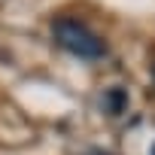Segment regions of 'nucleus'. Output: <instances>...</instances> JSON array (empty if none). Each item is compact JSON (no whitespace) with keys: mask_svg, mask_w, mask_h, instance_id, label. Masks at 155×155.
I'll use <instances>...</instances> for the list:
<instances>
[{"mask_svg":"<svg viewBox=\"0 0 155 155\" xmlns=\"http://www.w3.org/2000/svg\"><path fill=\"white\" fill-rule=\"evenodd\" d=\"M52 40H55L64 52L82 58V61H101V58L110 55L107 40H104L97 31H91L85 21L73 18V15H58V18L52 21Z\"/></svg>","mask_w":155,"mask_h":155,"instance_id":"1","label":"nucleus"},{"mask_svg":"<svg viewBox=\"0 0 155 155\" xmlns=\"http://www.w3.org/2000/svg\"><path fill=\"white\" fill-rule=\"evenodd\" d=\"M128 104H131V97H128V88H125V85H110V88L101 94V110H104L110 119L125 116V113H128Z\"/></svg>","mask_w":155,"mask_h":155,"instance_id":"2","label":"nucleus"},{"mask_svg":"<svg viewBox=\"0 0 155 155\" xmlns=\"http://www.w3.org/2000/svg\"><path fill=\"white\" fill-rule=\"evenodd\" d=\"M82 155H116V152H110V149H88V152H82Z\"/></svg>","mask_w":155,"mask_h":155,"instance_id":"3","label":"nucleus"},{"mask_svg":"<svg viewBox=\"0 0 155 155\" xmlns=\"http://www.w3.org/2000/svg\"><path fill=\"white\" fill-rule=\"evenodd\" d=\"M152 79H155V61H152Z\"/></svg>","mask_w":155,"mask_h":155,"instance_id":"4","label":"nucleus"},{"mask_svg":"<svg viewBox=\"0 0 155 155\" xmlns=\"http://www.w3.org/2000/svg\"><path fill=\"white\" fill-rule=\"evenodd\" d=\"M152 155H155V143H152Z\"/></svg>","mask_w":155,"mask_h":155,"instance_id":"5","label":"nucleus"}]
</instances>
